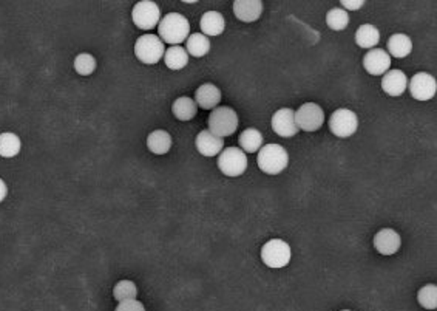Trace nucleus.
<instances>
[{"label":"nucleus","instance_id":"28","mask_svg":"<svg viewBox=\"0 0 437 311\" xmlns=\"http://www.w3.org/2000/svg\"><path fill=\"white\" fill-rule=\"evenodd\" d=\"M326 24L331 30L342 31L349 25V15L343 8H333L328 11Z\"/></svg>","mask_w":437,"mask_h":311},{"label":"nucleus","instance_id":"20","mask_svg":"<svg viewBox=\"0 0 437 311\" xmlns=\"http://www.w3.org/2000/svg\"><path fill=\"white\" fill-rule=\"evenodd\" d=\"M198 112V105L195 99L189 96H181L175 99V103L171 104V114L180 121H190L192 118H195Z\"/></svg>","mask_w":437,"mask_h":311},{"label":"nucleus","instance_id":"14","mask_svg":"<svg viewBox=\"0 0 437 311\" xmlns=\"http://www.w3.org/2000/svg\"><path fill=\"white\" fill-rule=\"evenodd\" d=\"M195 148L203 157H216L224 149V140L212 134L210 130H201L195 138Z\"/></svg>","mask_w":437,"mask_h":311},{"label":"nucleus","instance_id":"5","mask_svg":"<svg viewBox=\"0 0 437 311\" xmlns=\"http://www.w3.org/2000/svg\"><path fill=\"white\" fill-rule=\"evenodd\" d=\"M260 257L266 267L280 269L288 267L290 262V247L281 239H272L263 245Z\"/></svg>","mask_w":437,"mask_h":311},{"label":"nucleus","instance_id":"1","mask_svg":"<svg viewBox=\"0 0 437 311\" xmlns=\"http://www.w3.org/2000/svg\"><path fill=\"white\" fill-rule=\"evenodd\" d=\"M190 36V24L180 12H169L158 24V37L164 44L180 45Z\"/></svg>","mask_w":437,"mask_h":311},{"label":"nucleus","instance_id":"27","mask_svg":"<svg viewBox=\"0 0 437 311\" xmlns=\"http://www.w3.org/2000/svg\"><path fill=\"white\" fill-rule=\"evenodd\" d=\"M138 296V287L131 281H119L113 288V297L118 302L133 301Z\"/></svg>","mask_w":437,"mask_h":311},{"label":"nucleus","instance_id":"32","mask_svg":"<svg viewBox=\"0 0 437 311\" xmlns=\"http://www.w3.org/2000/svg\"><path fill=\"white\" fill-rule=\"evenodd\" d=\"M363 5H365V2H363V0H342V6H343V10H345L346 12L348 11L360 10Z\"/></svg>","mask_w":437,"mask_h":311},{"label":"nucleus","instance_id":"19","mask_svg":"<svg viewBox=\"0 0 437 311\" xmlns=\"http://www.w3.org/2000/svg\"><path fill=\"white\" fill-rule=\"evenodd\" d=\"M413 51V42L408 35L403 33H396L388 41V55H391L397 59L407 57Z\"/></svg>","mask_w":437,"mask_h":311},{"label":"nucleus","instance_id":"33","mask_svg":"<svg viewBox=\"0 0 437 311\" xmlns=\"http://www.w3.org/2000/svg\"><path fill=\"white\" fill-rule=\"evenodd\" d=\"M6 195H8V186H6V183L0 178V203H2Z\"/></svg>","mask_w":437,"mask_h":311},{"label":"nucleus","instance_id":"31","mask_svg":"<svg viewBox=\"0 0 437 311\" xmlns=\"http://www.w3.org/2000/svg\"><path fill=\"white\" fill-rule=\"evenodd\" d=\"M115 311H145V307L142 305V302L133 299V301L119 302V305L116 307Z\"/></svg>","mask_w":437,"mask_h":311},{"label":"nucleus","instance_id":"16","mask_svg":"<svg viewBox=\"0 0 437 311\" xmlns=\"http://www.w3.org/2000/svg\"><path fill=\"white\" fill-rule=\"evenodd\" d=\"M234 15L244 24H252L263 15V2L260 0H236L234 2Z\"/></svg>","mask_w":437,"mask_h":311},{"label":"nucleus","instance_id":"9","mask_svg":"<svg viewBox=\"0 0 437 311\" xmlns=\"http://www.w3.org/2000/svg\"><path fill=\"white\" fill-rule=\"evenodd\" d=\"M295 124L299 130L315 132L324 124V114L319 104L306 103L295 112Z\"/></svg>","mask_w":437,"mask_h":311},{"label":"nucleus","instance_id":"6","mask_svg":"<svg viewBox=\"0 0 437 311\" xmlns=\"http://www.w3.org/2000/svg\"><path fill=\"white\" fill-rule=\"evenodd\" d=\"M248 164V155L240 148H226L218 155V169L226 177L243 175Z\"/></svg>","mask_w":437,"mask_h":311},{"label":"nucleus","instance_id":"3","mask_svg":"<svg viewBox=\"0 0 437 311\" xmlns=\"http://www.w3.org/2000/svg\"><path fill=\"white\" fill-rule=\"evenodd\" d=\"M207 124L212 134L226 138L234 135L238 129V115L235 114L234 109L227 107V105H223V107H216L210 112V115L207 118Z\"/></svg>","mask_w":437,"mask_h":311},{"label":"nucleus","instance_id":"21","mask_svg":"<svg viewBox=\"0 0 437 311\" xmlns=\"http://www.w3.org/2000/svg\"><path fill=\"white\" fill-rule=\"evenodd\" d=\"M380 41V31L374 25L365 24L360 25L355 31V44L362 48L373 50Z\"/></svg>","mask_w":437,"mask_h":311},{"label":"nucleus","instance_id":"12","mask_svg":"<svg viewBox=\"0 0 437 311\" xmlns=\"http://www.w3.org/2000/svg\"><path fill=\"white\" fill-rule=\"evenodd\" d=\"M363 67L373 76H383L391 67V56L385 50L373 48L363 57Z\"/></svg>","mask_w":437,"mask_h":311},{"label":"nucleus","instance_id":"11","mask_svg":"<svg viewBox=\"0 0 437 311\" xmlns=\"http://www.w3.org/2000/svg\"><path fill=\"white\" fill-rule=\"evenodd\" d=\"M270 124H272V130L281 138H292L300 132L295 124V112L288 107L278 109Z\"/></svg>","mask_w":437,"mask_h":311},{"label":"nucleus","instance_id":"10","mask_svg":"<svg viewBox=\"0 0 437 311\" xmlns=\"http://www.w3.org/2000/svg\"><path fill=\"white\" fill-rule=\"evenodd\" d=\"M409 94L416 101H429L433 99L437 91V81L436 78L429 73H416L408 84Z\"/></svg>","mask_w":437,"mask_h":311},{"label":"nucleus","instance_id":"2","mask_svg":"<svg viewBox=\"0 0 437 311\" xmlns=\"http://www.w3.org/2000/svg\"><path fill=\"white\" fill-rule=\"evenodd\" d=\"M257 163L260 170L268 175H278L286 170L289 164V155L286 149L280 144H268L258 150Z\"/></svg>","mask_w":437,"mask_h":311},{"label":"nucleus","instance_id":"24","mask_svg":"<svg viewBox=\"0 0 437 311\" xmlns=\"http://www.w3.org/2000/svg\"><path fill=\"white\" fill-rule=\"evenodd\" d=\"M164 62L165 67L170 70H183L185 65L189 64V55L181 45H174V47H169L164 53Z\"/></svg>","mask_w":437,"mask_h":311},{"label":"nucleus","instance_id":"15","mask_svg":"<svg viewBox=\"0 0 437 311\" xmlns=\"http://www.w3.org/2000/svg\"><path fill=\"white\" fill-rule=\"evenodd\" d=\"M408 89V78L402 70H388L382 79V90L388 96L397 98Z\"/></svg>","mask_w":437,"mask_h":311},{"label":"nucleus","instance_id":"8","mask_svg":"<svg viewBox=\"0 0 437 311\" xmlns=\"http://www.w3.org/2000/svg\"><path fill=\"white\" fill-rule=\"evenodd\" d=\"M359 129V118L349 109H337L329 118V130L337 138L353 136Z\"/></svg>","mask_w":437,"mask_h":311},{"label":"nucleus","instance_id":"30","mask_svg":"<svg viewBox=\"0 0 437 311\" xmlns=\"http://www.w3.org/2000/svg\"><path fill=\"white\" fill-rule=\"evenodd\" d=\"M417 302H419L420 307L425 310L437 308V287L434 283H428V285L419 290V293H417Z\"/></svg>","mask_w":437,"mask_h":311},{"label":"nucleus","instance_id":"4","mask_svg":"<svg viewBox=\"0 0 437 311\" xmlns=\"http://www.w3.org/2000/svg\"><path fill=\"white\" fill-rule=\"evenodd\" d=\"M164 42L156 35H142L135 42V55L145 65H155L164 57Z\"/></svg>","mask_w":437,"mask_h":311},{"label":"nucleus","instance_id":"25","mask_svg":"<svg viewBox=\"0 0 437 311\" xmlns=\"http://www.w3.org/2000/svg\"><path fill=\"white\" fill-rule=\"evenodd\" d=\"M22 150V141L12 132H3L0 134V157L2 158H15Z\"/></svg>","mask_w":437,"mask_h":311},{"label":"nucleus","instance_id":"29","mask_svg":"<svg viewBox=\"0 0 437 311\" xmlns=\"http://www.w3.org/2000/svg\"><path fill=\"white\" fill-rule=\"evenodd\" d=\"M73 65H75V70H76L77 75H81V76L93 75L97 67L96 59L93 57L90 53H81V55H77L75 57V62H73Z\"/></svg>","mask_w":437,"mask_h":311},{"label":"nucleus","instance_id":"26","mask_svg":"<svg viewBox=\"0 0 437 311\" xmlns=\"http://www.w3.org/2000/svg\"><path fill=\"white\" fill-rule=\"evenodd\" d=\"M210 47L212 45H210L209 37L200 35V33L190 35L187 37V41H185V51H187L189 56H194V57L206 56L210 51Z\"/></svg>","mask_w":437,"mask_h":311},{"label":"nucleus","instance_id":"18","mask_svg":"<svg viewBox=\"0 0 437 311\" xmlns=\"http://www.w3.org/2000/svg\"><path fill=\"white\" fill-rule=\"evenodd\" d=\"M200 26H201V35H204L206 37H214V36H220L226 30V21L221 12L218 11H207L204 12L201 21H200Z\"/></svg>","mask_w":437,"mask_h":311},{"label":"nucleus","instance_id":"23","mask_svg":"<svg viewBox=\"0 0 437 311\" xmlns=\"http://www.w3.org/2000/svg\"><path fill=\"white\" fill-rule=\"evenodd\" d=\"M238 144H240V149L244 154H255V152L263 148L261 132L254 127L243 130L240 134V138H238Z\"/></svg>","mask_w":437,"mask_h":311},{"label":"nucleus","instance_id":"22","mask_svg":"<svg viewBox=\"0 0 437 311\" xmlns=\"http://www.w3.org/2000/svg\"><path fill=\"white\" fill-rule=\"evenodd\" d=\"M147 148L155 155H165L171 148V136L165 130H154L147 136Z\"/></svg>","mask_w":437,"mask_h":311},{"label":"nucleus","instance_id":"13","mask_svg":"<svg viewBox=\"0 0 437 311\" xmlns=\"http://www.w3.org/2000/svg\"><path fill=\"white\" fill-rule=\"evenodd\" d=\"M402 247V239L397 231L383 228L374 236V248L382 256H393Z\"/></svg>","mask_w":437,"mask_h":311},{"label":"nucleus","instance_id":"17","mask_svg":"<svg viewBox=\"0 0 437 311\" xmlns=\"http://www.w3.org/2000/svg\"><path fill=\"white\" fill-rule=\"evenodd\" d=\"M195 103L204 110H214L221 103V90L215 84H203L195 91Z\"/></svg>","mask_w":437,"mask_h":311},{"label":"nucleus","instance_id":"34","mask_svg":"<svg viewBox=\"0 0 437 311\" xmlns=\"http://www.w3.org/2000/svg\"><path fill=\"white\" fill-rule=\"evenodd\" d=\"M342 311H351V310H342Z\"/></svg>","mask_w":437,"mask_h":311},{"label":"nucleus","instance_id":"7","mask_svg":"<svg viewBox=\"0 0 437 311\" xmlns=\"http://www.w3.org/2000/svg\"><path fill=\"white\" fill-rule=\"evenodd\" d=\"M131 21L138 26L139 30L149 31L158 26L161 21V10L155 2L151 0H142L138 2L133 10H131Z\"/></svg>","mask_w":437,"mask_h":311}]
</instances>
